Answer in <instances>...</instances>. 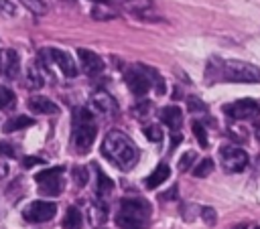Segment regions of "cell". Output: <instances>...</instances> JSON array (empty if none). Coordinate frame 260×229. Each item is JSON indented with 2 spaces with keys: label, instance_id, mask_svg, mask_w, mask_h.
<instances>
[{
  "label": "cell",
  "instance_id": "obj_30",
  "mask_svg": "<svg viewBox=\"0 0 260 229\" xmlns=\"http://www.w3.org/2000/svg\"><path fill=\"white\" fill-rule=\"evenodd\" d=\"M73 180H75L77 186H83V184L87 182V168L75 166V168H73Z\"/></svg>",
  "mask_w": 260,
  "mask_h": 229
},
{
  "label": "cell",
  "instance_id": "obj_36",
  "mask_svg": "<svg viewBox=\"0 0 260 229\" xmlns=\"http://www.w3.org/2000/svg\"><path fill=\"white\" fill-rule=\"evenodd\" d=\"M45 160L43 158H39V156H26L24 160H22V166L24 168H30V166H37V164H43Z\"/></svg>",
  "mask_w": 260,
  "mask_h": 229
},
{
  "label": "cell",
  "instance_id": "obj_34",
  "mask_svg": "<svg viewBox=\"0 0 260 229\" xmlns=\"http://www.w3.org/2000/svg\"><path fill=\"white\" fill-rule=\"evenodd\" d=\"M91 219H93V221L98 219V223H102V221L106 219V207L100 205V209H95V205H93V207H91Z\"/></svg>",
  "mask_w": 260,
  "mask_h": 229
},
{
  "label": "cell",
  "instance_id": "obj_39",
  "mask_svg": "<svg viewBox=\"0 0 260 229\" xmlns=\"http://www.w3.org/2000/svg\"><path fill=\"white\" fill-rule=\"evenodd\" d=\"M254 136L260 140V122H256V126H254Z\"/></svg>",
  "mask_w": 260,
  "mask_h": 229
},
{
  "label": "cell",
  "instance_id": "obj_7",
  "mask_svg": "<svg viewBox=\"0 0 260 229\" xmlns=\"http://www.w3.org/2000/svg\"><path fill=\"white\" fill-rule=\"evenodd\" d=\"M95 134H98V128L93 126V122L77 124L75 130H73V146H75V150L81 152V154H85L93 146Z\"/></svg>",
  "mask_w": 260,
  "mask_h": 229
},
{
  "label": "cell",
  "instance_id": "obj_1",
  "mask_svg": "<svg viewBox=\"0 0 260 229\" xmlns=\"http://www.w3.org/2000/svg\"><path fill=\"white\" fill-rule=\"evenodd\" d=\"M102 154L114 162L120 170H130L136 166L138 162V148L136 144L122 132L112 130L106 134L104 142H102Z\"/></svg>",
  "mask_w": 260,
  "mask_h": 229
},
{
  "label": "cell",
  "instance_id": "obj_35",
  "mask_svg": "<svg viewBox=\"0 0 260 229\" xmlns=\"http://www.w3.org/2000/svg\"><path fill=\"white\" fill-rule=\"evenodd\" d=\"M0 156L12 158V156H14V146L8 144V142H0Z\"/></svg>",
  "mask_w": 260,
  "mask_h": 229
},
{
  "label": "cell",
  "instance_id": "obj_41",
  "mask_svg": "<svg viewBox=\"0 0 260 229\" xmlns=\"http://www.w3.org/2000/svg\"><path fill=\"white\" fill-rule=\"evenodd\" d=\"M254 229H260V227H254Z\"/></svg>",
  "mask_w": 260,
  "mask_h": 229
},
{
  "label": "cell",
  "instance_id": "obj_40",
  "mask_svg": "<svg viewBox=\"0 0 260 229\" xmlns=\"http://www.w3.org/2000/svg\"><path fill=\"white\" fill-rule=\"evenodd\" d=\"M93 2H110V0H93Z\"/></svg>",
  "mask_w": 260,
  "mask_h": 229
},
{
  "label": "cell",
  "instance_id": "obj_16",
  "mask_svg": "<svg viewBox=\"0 0 260 229\" xmlns=\"http://www.w3.org/2000/svg\"><path fill=\"white\" fill-rule=\"evenodd\" d=\"M122 6H124V10L132 12V14L144 16V14L152 8V0H124Z\"/></svg>",
  "mask_w": 260,
  "mask_h": 229
},
{
  "label": "cell",
  "instance_id": "obj_17",
  "mask_svg": "<svg viewBox=\"0 0 260 229\" xmlns=\"http://www.w3.org/2000/svg\"><path fill=\"white\" fill-rule=\"evenodd\" d=\"M81 225H83L81 211L77 207H69L63 219V229H81Z\"/></svg>",
  "mask_w": 260,
  "mask_h": 229
},
{
  "label": "cell",
  "instance_id": "obj_14",
  "mask_svg": "<svg viewBox=\"0 0 260 229\" xmlns=\"http://www.w3.org/2000/svg\"><path fill=\"white\" fill-rule=\"evenodd\" d=\"M169 174H171V168H169L167 164H158V166L148 174V178H146V186H148V188H156V186H160V184L169 178Z\"/></svg>",
  "mask_w": 260,
  "mask_h": 229
},
{
  "label": "cell",
  "instance_id": "obj_23",
  "mask_svg": "<svg viewBox=\"0 0 260 229\" xmlns=\"http://www.w3.org/2000/svg\"><path fill=\"white\" fill-rule=\"evenodd\" d=\"M20 4H22L26 10H30L32 14H45V12H47L45 0H20Z\"/></svg>",
  "mask_w": 260,
  "mask_h": 229
},
{
  "label": "cell",
  "instance_id": "obj_38",
  "mask_svg": "<svg viewBox=\"0 0 260 229\" xmlns=\"http://www.w3.org/2000/svg\"><path fill=\"white\" fill-rule=\"evenodd\" d=\"M179 142H181V134H173V138H171V148H175Z\"/></svg>",
  "mask_w": 260,
  "mask_h": 229
},
{
  "label": "cell",
  "instance_id": "obj_31",
  "mask_svg": "<svg viewBox=\"0 0 260 229\" xmlns=\"http://www.w3.org/2000/svg\"><path fill=\"white\" fill-rule=\"evenodd\" d=\"M14 14H16V6H14L10 0H0V16L12 18Z\"/></svg>",
  "mask_w": 260,
  "mask_h": 229
},
{
  "label": "cell",
  "instance_id": "obj_21",
  "mask_svg": "<svg viewBox=\"0 0 260 229\" xmlns=\"http://www.w3.org/2000/svg\"><path fill=\"white\" fill-rule=\"evenodd\" d=\"M26 81H28V85L35 87V89H39V87L43 85V77H41L39 67H37L35 63H30L28 69H26Z\"/></svg>",
  "mask_w": 260,
  "mask_h": 229
},
{
  "label": "cell",
  "instance_id": "obj_18",
  "mask_svg": "<svg viewBox=\"0 0 260 229\" xmlns=\"http://www.w3.org/2000/svg\"><path fill=\"white\" fill-rule=\"evenodd\" d=\"M91 16L95 20H112V18H116V10L112 6H108V2H98L91 8Z\"/></svg>",
  "mask_w": 260,
  "mask_h": 229
},
{
  "label": "cell",
  "instance_id": "obj_22",
  "mask_svg": "<svg viewBox=\"0 0 260 229\" xmlns=\"http://www.w3.org/2000/svg\"><path fill=\"white\" fill-rule=\"evenodd\" d=\"M211 170H213V160H211V158H203V160L193 168V174H195L197 178H203V176L211 174Z\"/></svg>",
  "mask_w": 260,
  "mask_h": 229
},
{
  "label": "cell",
  "instance_id": "obj_32",
  "mask_svg": "<svg viewBox=\"0 0 260 229\" xmlns=\"http://www.w3.org/2000/svg\"><path fill=\"white\" fill-rule=\"evenodd\" d=\"M73 122H75V126L77 124H87V122H91V113L83 107H77L75 113H73Z\"/></svg>",
  "mask_w": 260,
  "mask_h": 229
},
{
  "label": "cell",
  "instance_id": "obj_37",
  "mask_svg": "<svg viewBox=\"0 0 260 229\" xmlns=\"http://www.w3.org/2000/svg\"><path fill=\"white\" fill-rule=\"evenodd\" d=\"M148 109H150V101H142V103H138V105L134 107L136 116H144V113H148Z\"/></svg>",
  "mask_w": 260,
  "mask_h": 229
},
{
  "label": "cell",
  "instance_id": "obj_43",
  "mask_svg": "<svg viewBox=\"0 0 260 229\" xmlns=\"http://www.w3.org/2000/svg\"><path fill=\"white\" fill-rule=\"evenodd\" d=\"M98 229H102V227H98Z\"/></svg>",
  "mask_w": 260,
  "mask_h": 229
},
{
  "label": "cell",
  "instance_id": "obj_5",
  "mask_svg": "<svg viewBox=\"0 0 260 229\" xmlns=\"http://www.w3.org/2000/svg\"><path fill=\"white\" fill-rule=\"evenodd\" d=\"M219 160L228 172H240L248 166V154L238 146H221L219 148Z\"/></svg>",
  "mask_w": 260,
  "mask_h": 229
},
{
  "label": "cell",
  "instance_id": "obj_19",
  "mask_svg": "<svg viewBox=\"0 0 260 229\" xmlns=\"http://www.w3.org/2000/svg\"><path fill=\"white\" fill-rule=\"evenodd\" d=\"M35 122H32V118H28V116H16V118H10L6 124H4V132H16V130H22V128H28V126H32Z\"/></svg>",
  "mask_w": 260,
  "mask_h": 229
},
{
  "label": "cell",
  "instance_id": "obj_15",
  "mask_svg": "<svg viewBox=\"0 0 260 229\" xmlns=\"http://www.w3.org/2000/svg\"><path fill=\"white\" fill-rule=\"evenodd\" d=\"M61 178L59 176H51V178H45L39 182V193L45 195V197H57L61 193Z\"/></svg>",
  "mask_w": 260,
  "mask_h": 229
},
{
  "label": "cell",
  "instance_id": "obj_10",
  "mask_svg": "<svg viewBox=\"0 0 260 229\" xmlns=\"http://www.w3.org/2000/svg\"><path fill=\"white\" fill-rule=\"evenodd\" d=\"M49 57L63 71L65 77H75L77 75V65L73 63V59L65 51H61V49H49Z\"/></svg>",
  "mask_w": 260,
  "mask_h": 229
},
{
  "label": "cell",
  "instance_id": "obj_42",
  "mask_svg": "<svg viewBox=\"0 0 260 229\" xmlns=\"http://www.w3.org/2000/svg\"><path fill=\"white\" fill-rule=\"evenodd\" d=\"M238 229H244V227H238Z\"/></svg>",
  "mask_w": 260,
  "mask_h": 229
},
{
  "label": "cell",
  "instance_id": "obj_11",
  "mask_svg": "<svg viewBox=\"0 0 260 229\" xmlns=\"http://www.w3.org/2000/svg\"><path fill=\"white\" fill-rule=\"evenodd\" d=\"M28 109H32L35 113H47V116H55L59 113V107L55 101H51L49 97H43V95H32L28 99Z\"/></svg>",
  "mask_w": 260,
  "mask_h": 229
},
{
  "label": "cell",
  "instance_id": "obj_25",
  "mask_svg": "<svg viewBox=\"0 0 260 229\" xmlns=\"http://www.w3.org/2000/svg\"><path fill=\"white\" fill-rule=\"evenodd\" d=\"M144 136L150 140V142H160L162 140V130L160 126H144Z\"/></svg>",
  "mask_w": 260,
  "mask_h": 229
},
{
  "label": "cell",
  "instance_id": "obj_28",
  "mask_svg": "<svg viewBox=\"0 0 260 229\" xmlns=\"http://www.w3.org/2000/svg\"><path fill=\"white\" fill-rule=\"evenodd\" d=\"M187 109H189V111H205V109H207V105H205L199 97L191 95V97H187Z\"/></svg>",
  "mask_w": 260,
  "mask_h": 229
},
{
  "label": "cell",
  "instance_id": "obj_33",
  "mask_svg": "<svg viewBox=\"0 0 260 229\" xmlns=\"http://www.w3.org/2000/svg\"><path fill=\"white\" fill-rule=\"evenodd\" d=\"M12 101H14V93H12L8 87L0 85V107H6V105H10Z\"/></svg>",
  "mask_w": 260,
  "mask_h": 229
},
{
  "label": "cell",
  "instance_id": "obj_13",
  "mask_svg": "<svg viewBox=\"0 0 260 229\" xmlns=\"http://www.w3.org/2000/svg\"><path fill=\"white\" fill-rule=\"evenodd\" d=\"M160 120L171 130H179L181 128V122H183V113H181V109L177 105H167V107L160 109Z\"/></svg>",
  "mask_w": 260,
  "mask_h": 229
},
{
  "label": "cell",
  "instance_id": "obj_29",
  "mask_svg": "<svg viewBox=\"0 0 260 229\" xmlns=\"http://www.w3.org/2000/svg\"><path fill=\"white\" fill-rule=\"evenodd\" d=\"M63 172V166H53V168H47V170H41L35 178H37V182H41V180H45V178H51V176H59Z\"/></svg>",
  "mask_w": 260,
  "mask_h": 229
},
{
  "label": "cell",
  "instance_id": "obj_8",
  "mask_svg": "<svg viewBox=\"0 0 260 229\" xmlns=\"http://www.w3.org/2000/svg\"><path fill=\"white\" fill-rule=\"evenodd\" d=\"M20 69V61H18V53L12 49H2L0 51V75L14 79L18 75Z\"/></svg>",
  "mask_w": 260,
  "mask_h": 229
},
{
  "label": "cell",
  "instance_id": "obj_2",
  "mask_svg": "<svg viewBox=\"0 0 260 229\" xmlns=\"http://www.w3.org/2000/svg\"><path fill=\"white\" fill-rule=\"evenodd\" d=\"M207 75L230 83H260V69L246 61H217L207 67Z\"/></svg>",
  "mask_w": 260,
  "mask_h": 229
},
{
  "label": "cell",
  "instance_id": "obj_4",
  "mask_svg": "<svg viewBox=\"0 0 260 229\" xmlns=\"http://www.w3.org/2000/svg\"><path fill=\"white\" fill-rule=\"evenodd\" d=\"M223 113L232 120H252L260 113V105H258V101L244 97V99H238V101L223 105Z\"/></svg>",
  "mask_w": 260,
  "mask_h": 229
},
{
  "label": "cell",
  "instance_id": "obj_9",
  "mask_svg": "<svg viewBox=\"0 0 260 229\" xmlns=\"http://www.w3.org/2000/svg\"><path fill=\"white\" fill-rule=\"evenodd\" d=\"M77 55H79V61H81V69L87 75H95V73L104 71V61H102V57L98 53H93L89 49H79Z\"/></svg>",
  "mask_w": 260,
  "mask_h": 229
},
{
  "label": "cell",
  "instance_id": "obj_24",
  "mask_svg": "<svg viewBox=\"0 0 260 229\" xmlns=\"http://www.w3.org/2000/svg\"><path fill=\"white\" fill-rule=\"evenodd\" d=\"M191 130H193V134H195L199 146H201V148H207L209 142H207V132H205L203 124H201V122H193V124H191Z\"/></svg>",
  "mask_w": 260,
  "mask_h": 229
},
{
  "label": "cell",
  "instance_id": "obj_26",
  "mask_svg": "<svg viewBox=\"0 0 260 229\" xmlns=\"http://www.w3.org/2000/svg\"><path fill=\"white\" fill-rule=\"evenodd\" d=\"M201 219H203V223H207L209 227H213L215 221H217L215 209H213V207H201Z\"/></svg>",
  "mask_w": 260,
  "mask_h": 229
},
{
  "label": "cell",
  "instance_id": "obj_3",
  "mask_svg": "<svg viewBox=\"0 0 260 229\" xmlns=\"http://www.w3.org/2000/svg\"><path fill=\"white\" fill-rule=\"evenodd\" d=\"M150 217V205L142 199H124L116 217L120 229H140Z\"/></svg>",
  "mask_w": 260,
  "mask_h": 229
},
{
  "label": "cell",
  "instance_id": "obj_27",
  "mask_svg": "<svg viewBox=\"0 0 260 229\" xmlns=\"http://www.w3.org/2000/svg\"><path fill=\"white\" fill-rule=\"evenodd\" d=\"M195 158H197V156H195V152H191V150H189V152H185V154L181 156V160H179V170H181V172L189 170V168H191V164L195 162Z\"/></svg>",
  "mask_w": 260,
  "mask_h": 229
},
{
  "label": "cell",
  "instance_id": "obj_12",
  "mask_svg": "<svg viewBox=\"0 0 260 229\" xmlns=\"http://www.w3.org/2000/svg\"><path fill=\"white\" fill-rule=\"evenodd\" d=\"M91 103H93V107H95L100 113H108V116L116 113V109H118L114 97H112L110 93H106V91H95V93L91 95Z\"/></svg>",
  "mask_w": 260,
  "mask_h": 229
},
{
  "label": "cell",
  "instance_id": "obj_6",
  "mask_svg": "<svg viewBox=\"0 0 260 229\" xmlns=\"http://www.w3.org/2000/svg\"><path fill=\"white\" fill-rule=\"evenodd\" d=\"M57 213V205L55 203H49V201H32L24 207V219L30 221V223H43V221H49L53 219Z\"/></svg>",
  "mask_w": 260,
  "mask_h": 229
},
{
  "label": "cell",
  "instance_id": "obj_20",
  "mask_svg": "<svg viewBox=\"0 0 260 229\" xmlns=\"http://www.w3.org/2000/svg\"><path fill=\"white\" fill-rule=\"evenodd\" d=\"M110 190H114V180L110 176H106L102 170H98V176H95V193L98 195H108Z\"/></svg>",
  "mask_w": 260,
  "mask_h": 229
}]
</instances>
